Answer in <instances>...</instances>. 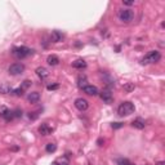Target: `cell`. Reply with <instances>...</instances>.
Returning a JSON list of instances; mask_svg holds the SVG:
<instances>
[{
	"label": "cell",
	"mask_w": 165,
	"mask_h": 165,
	"mask_svg": "<svg viewBox=\"0 0 165 165\" xmlns=\"http://www.w3.org/2000/svg\"><path fill=\"white\" fill-rule=\"evenodd\" d=\"M52 165H59V164H58V163H53Z\"/></svg>",
	"instance_id": "cell-30"
},
{
	"label": "cell",
	"mask_w": 165,
	"mask_h": 165,
	"mask_svg": "<svg viewBox=\"0 0 165 165\" xmlns=\"http://www.w3.org/2000/svg\"><path fill=\"white\" fill-rule=\"evenodd\" d=\"M27 101L30 103H38L40 101V93L39 92H31L27 96Z\"/></svg>",
	"instance_id": "cell-11"
},
{
	"label": "cell",
	"mask_w": 165,
	"mask_h": 165,
	"mask_svg": "<svg viewBox=\"0 0 165 165\" xmlns=\"http://www.w3.org/2000/svg\"><path fill=\"white\" fill-rule=\"evenodd\" d=\"M59 165H69V164H67V163H62V164H59Z\"/></svg>",
	"instance_id": "cell-29"
},
{
	"label": "cell",
	"mask_w": 165,
	"mask_h": 165,
	"mask_svg": "<svg viewBox=\"0 0 165 165\" xmlns=\"http://www.w3.org/2000/svg\"><path fill=\"white\" fill-rule=\"evenodd\" d=\"M8 71L11 75H19V74L25 71V65H22V63H13V65L9 66Z\"/></svg>",
	"instance_id": "cell-5"
},
{
	"label": "cell",
	"mask_w": 165,
	"mask_h": 165,
	"mask_svg": "<svg viewBox=\"0 0 165 165\" xmlns=\"http://www.w3.org/2000/svg\"><path fill=\"white\" fill-rule=\"evenodd\" d=\"M31 83H32V81H30V80H25V81H23V84H22V86H21V88H22L23 90H25V89H27L29 86L31 85Z\"/></svg>",
	"instance_id": "cell-21"
},
{
	"label": "cell",
	"mask_w": 165,
	"mask_h": 165,
	"mask_svg": "<svg viewBox=\"0 0 165 165\" xmlns=\"http://www.w3.org/2000/svg\"><path fill=\"white\" fill-rule=\"evenodd\" d=\"M12 90L9 86H6V85H1L0 86V93H3V94H6V93H12Z\"/></svg>",
	"instance_id": "cell-20"
},
{
	"label": "cell",
	"mask_w": 165,
	"mask_h": 165,
	"mask_svg": "<svg viewBox=\"0 0 165 165\" xmlns=\"http://www.w3.org/2000/svg\"><path fill=\"white\" fill-rule=\"evenodd\" d=\"M83 90H84V93H86L88 96H97V94L99 93L97 86H94V85H85L83 88Z\"/></svg>",
	"instance_id": "cell-10"
},
{
	"label": "cell",
	"mask_w": 165,
	"mask_h": 165,
	"mask_svg": "<svg viewBox=\"0 0 165 165\" xmlns=\"http://www.w3.org/2000/svg\"><path fill=\"white\" fill-rule=\"evenodd\" d=\"M75 107L79 111H86L88 110V107H89V102L86 99H84V98H77L75 101Z\"/></svg>",
	"instance_id": "cell-6"
},
{
	"label": "cell",
	"mask_w": 165,
	"mask_h": 165,
	"mask_svg": "<svg viewBox=\"0 0 165 165\" xmlns=\"http://www.w3.org/2000/svg\"><path fill=\"white\" fill-rule=\"evenodd\" d=\"M156 165H165V164H164V161H157Z\"/></svg>",
	"instance_id": "cell-28"
},
{
	"label": "cell",
	"mask_w": 165,
	"mask_h": 165,
	"mask_svg": "<svg viewBox=\"0 0 165 165\" xmlns=\"http://www.w3.org/2000/svg\"><path fill=\"white\" fill-rule=\"evenodd\" d=\"M0 115H1V117H4L6 121H11L12 119H14V114H13V111L8 110V109H1Z\"/></svg>",
	"instance_id": "cell-8"
},
{
	"label": "cell",
	"mask_w": 165,
	"mask_h": 165,
	"mask_svg": "<svg viewBox=\"0 0 165 165\" xmlns=\"http://www.w3.org/2000/svg\"><path fill=\"white\" fill-rule=\"evenodd\" d=\"M134 111H136V107H134L132 102H123L119 107H117V114H119L120 116L132 115Z\"/></svg>",
	"instance_id": "cell-1"
},
{
	"label": "cell",
	"mask_w": 165,
	"mask_h": 165,
	"mask_svg": "<svg viewBox=\"0 0 165 165\" xmlns=\"http://www.w3.org/2000/svg\"><path fill=\"white\" fill-rule=\"evenodd\" d=\"M121 126H123V124H121V123H114L112 124L114 129H119V128H121Z\"/></svg>",
	"instance_id": "cell-25"
},
{
	"label": "cell",
	"mask_w": 165,
	"mask_h": 165,
	"mask_svg": "<svg viewBox=\"0 0 165 165\" xmlns=\"http://www.w3.org/2000/svg\"><path fill=\"white\" fill-rule=\"evenodd\" d=\"M39 133L41 136H50L53 133V128H50L48 124H41L39 126Z\"/></svg>",
	"instance_id": "cell-7"
},
{
	"label": "cell",
	"mask_w": 165,
	"mask_h": 165,
	"mask_svg": "<svg viewBox=\"0 0 165 165\" xmlns=\"http://www.w3.org/2000/svg\"><path fill=\"white\" fill-rule=\"evenodd\" d=\"M46 88H48V90H54V89H58L59 85H58V84H53V85L50 84V85H48Z\"/></svg>",
	"instance_id": "cell-24"
},
{
	"label": "cell",
	"mask_w": 165,
	"mask_h": 165,
	"mask_svg": "<svg viewBox=\"0 0 165 165\" xmlns=\"http://www.w3.org/2000/svg\"><path fill=\"white\" fill-rule=\"evenodd\" d=\"M32 53H34V50L27 48V46H17V48H13V54L17 58H26V57L31 56Z\"/></svg>",
	"instance_id": "cell-2"
},
{
	"label": "cell",
	"mask_w": 165,
	"mask_h": 165,
	"mask_svg": "<svg viewBox=\"0 0 165 165\" xmlns=\"http://www.w3.org/2000/svg\"><path fill=\"white\" fill-rule=\"evenodd\" d=\"M35 72H36V75L39 76V79H41V80H45L46 77L49 76V71L45 69V67H38Z\"/></svg>",
	"instance_id": "cell-9"
},
{
	"label": "cell",
	"mask_w": 165,
	"mask_h": 165,
	"mask_svg": "<svg viewBox=\"0 0 165 165\" xmlns=\"http://www.w3.org/2000/svg\"><path fill=\"white\" fill-rule=\"evenodd\" d=\"M29 117H30V119H31V120H35L36 117H38V112H32V114H30V115H29Z\"/></svg>",
	"instance_id": "cell-26"
},
{
	"label": "cell",
	"mask_w": 165,
	"mask_h": 165,
	"mask_svg": "<svg viewBox=\"0 0 165 165\" xmlns=\"http://www.w3.org/2000/svg\"><path fill=\"white\" fill-rule=\"evenodd\" d=\"M77 85L80 86V88H84V86L86 85V76H84V75H80L79 77H77Z\"/></svg>",
	"instance_id": "cell-17"
},
{
	"label": "cell",
	"mask_w": 165,
	"mask_h": 165,
	"mask_svg": "<svg viewBox=\"0 0 165 165\" xmlns=\"http://www.w3.org/2000/svg\"><path fill=\"white\" fill-rule=\"evenodd\" d=\"M46 62H48L49 66H57L59 63V58L57 56L52 54V56H49L48 58H46Z\"/></svg>",
	"instance_id": "cell-15"
},
{
	"label": "cell",
	"mask_w": 165,
	"mask_h": 165,
	"mask_svg": "<svg viewBox=\"0 0 165 165\" xmlns=\"http://www.w3.org/2000/svg\"><path fill=\"white\" fill-rule=\"evenodd\" d=\"M134 18V12L132 9H124V11L119 12V19L124 23H129L132 22Z\"/></svg>",
	"instance_id": "cell-4"
},
{
	"label": "cell",
	"mask_w": 165,
	"mask_h": 165,
	"mask_svg": "<svg viewBox=\"0 0 165 165\" xmlns=\"http://www.w3.org/2000/svg\"><path fill=\"white\" fill-rule=\"evenodd\" d=\"M72 66L75 67V69H79V70H83L86 67V62L84 59H77L75 62H72Z\"/></svg>",
	"instance_id": "cell-16"
},
{
	"label": "cell",
	"mask_w": 165,
	"mask_h": 165,
	"mask_svg": "<svg viewBox=\"0 0 165 165\" xmlns=\"http://www.w3.org/2000/svg\"><path fill=\"white\" fill-rule=\"evenodd\" d=\"M101 98L103 99V102H106V103H111L114 101V97H112V94H111L109 90H105V92H102L101 93Z\"/></svg>",
	"instance_id": "cell-12"
},
{
	"label": "cell",
	"mask_w": 165,
	"mask_h": 165,
	"mask_svg": "<svg viewBox=\"0 0 165 165\" xmlns=\"http://www.w3.org/2000/svg\"><path fill=\"white\" fill-rule=\"evenodd\" d=\"M132 125L134 126V128H137V129H139V130H142V129H144V120L143 119H141V117H138V119H136L132 123Z\"/></svg>",
	"instance_id": "cell-14"
},
{
	"label": "cell",
	"mask_w": 165,
	"mask_h": 165,
	"mask_svg": "<svg viewBox=\"0 0 165 165\" xmlns=\"http://www.w3.org/2000/svg\"><path fill=\"white\" fill-rule=\"evenodd\" d=\"M63 39V34L59 32V31H53L52 32V36H50V40H52L53 43H59L62 41Z\"/></svg>",
	"instance_id": "cell-13"
},
{
	"label": "cell",
	"mask_w": 165,
	"mask_h": 165,
	"mask_svg": "<svg viewBox=\"0 0 165 165\" xmlns=\"http://www.w3.org/2000/svg\"><path fill=\"white\" fill-rule=\"evenodd\" d=\"M12 93H13V94H16V96H22V94H23V89H22V88L14 89V90H12Z\"/></svg>",
	"instance_id": "cell-23"
},
{
	"label": "cell",
	"mask_w": 165,
	"mask_h": 165,
	"mask_svg": "<svg viewBox=\"0 0 165 165\" xmlns=\"http://www.w3.org/2000/svg\"><path fill=\"white\" fill-rule=\"evenodd\" d=\"M57 150V146H56V144L54 143H48V144H46V146H45V151H46V152H54V151Z\"/></svg>",
	"instance_id": "cell-19"
},
{
	"label": "cell",
	"mask_w": 165,
	"mask_h": 165,
	"mask_svg": "<svg viewBox=\"0 0 165 165\" xmlns=\"http://www.w3.org/2000/svg\"><path fill=\"white\" fill-rule=\"evenodd\" d=\"M160 52H157V50H151V52H149L146 56H144V58L142 59V63L143 65H149V63H155L157 62V61L160 59Z\"/></svg>",
	"instance_id": "cell-3"
},
{
	"label": "cell",
	"mask_w": 165,
	"mask_h": 165,
	"mask_svg": "<svg viewBox=\"0 0 165 165\" xmlns=\"http://www.w3.org/2000/svg\"><path fill=\"white\" fill-rule=\"evenodd\" d=\"M117 164L119 165H130V163L126 159H119L117 160Z\"/></svg>",
	"instance_id": "cell-22"
},
{
	"label": "cell",
	"mask_w": 165,
	"mask_h": 165,
	"mask_svg": "<svg viewBox=\"0 0 165 165\" xmlns=\"http://www.w3.org/2000/svg\"><path fill=\"white\" fill-rule=\"evenodd\" d=\"M130 165H134V164H130Z\"/></svg>",
	"instance_id": "cell-31"
},
{
	"label": "cell",
	"mask_w": 165,
	"mask_h": 165,
	"mask_svg": "<svg viewBox=\"0 0 165 165\" xmlns=\"http://www.w3.org/2000/svg\"><path fill=\"white\" fill-rule=\"evenodd\" d=\"M123 4L124 5H133L134 1H123Z\"/></svg>",
	"instance_id": "cell-27"
},
{
	"label": "cell",
	"mask_w": 165,
	"mask_h": 165,
	"mask_svg": "<svg viewBox=\"0 0 165 165\" xmlns=\"http://www.w3.org/2000/svg\"><path fill=\"white\" fill-rule=\"evenodd\" d=\"M136 89V85H134V83H126V84H124V90L128 93H130V92H133V90Z\"/></svg>",
	"instance_id": "cell-18"
}]
</instances>
